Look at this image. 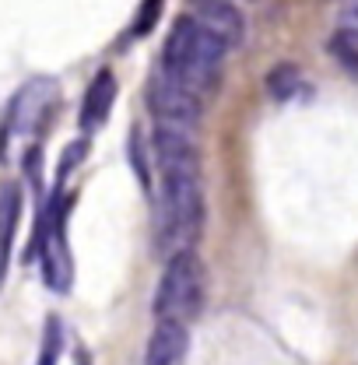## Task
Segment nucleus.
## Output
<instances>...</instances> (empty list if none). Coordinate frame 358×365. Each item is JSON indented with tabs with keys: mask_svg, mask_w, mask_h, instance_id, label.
Segmentation results:
<instances>
[{
	"mask_svg": "<svg viewBox=\"0 0 358 365\" xmlns=\"http://www.w3.org/2000/svg\"><path fill=\"white\" fill-rule=\"evenodd\" d=\"M204 309V264L193 250L165 257V271L155 288V319L190 323Z\"/></svg>",
	"mask_w": 358,
	"mask_h": 365,
	"instance_id": "5",
	"label": "nucleus"
},
{
	"mask_svg": "<svg viewBox=\"0 0 358 365\" xmlns=\"http://www.w3.org/2000/svg\"><path fill=\"white\" fill-rule=\"evenodd\" d=\"M158 11H162V0H144V11H137L131 36H148L155 29V21H158Z\"/></svg>",
	"mask_w": 358,
	"mask_h": 365,
	"instance_id": "14",
	"label": "nucleus"
},
{
	"mask_svg": "<svg viewBox=\"0 0 358 365\" xmlns=\"http://www.w3.org/2000/svg\"><path fill=\"white\" fill-rule=\"evenodd\" d=\"M116 74L109 71V67H102V71H95V78H91V85L85 88V98H81V116H78V123H81V130L85 137L95 134L106 120H109V113H113V102H116Z\"/></svg>",
	"mask_w": 358,
	"mask_h": 365,
	"instance_id": "9",
	"label": "nucleus"
},
{
	"mask_svg": "<svg viewBox=\"0 0 358 365\" xmlns=\"http://www.w3.org/2000/svg\"><path fill=\"white\" fill-rule=\"evenodd\" d=\"M78 365H91V362H88V355H85V351H81V359H78Z\"/></svg>",
	"mask_w": 358,
	"mask_h": 365,
	"instance_id": "16",
	"label": "nucleus"
},
{
	"mask_svg": "<svg viewBox=\"0 0 358 365\" xmlns=\"http://www.w3.org/2000/svg\"><path fill=\"white\" fill-rule=\"evenodd\" d=\"M71 204H74V197L63 193V186H56L49 207L39 218V232H36V257L43 267L46 288L56 295H67L74 284V253H71V235H67Z\"/></svg>",
	"mask_w": 358,
	"mask_h": 365,
	"instance_id": "4",
	"label": "nucleus"
},
{
	"mask_svg": "<svg viewBox=\"0 0 358 365\" xmlns=\"http://www.w3.org/2000/svg\"><path fill=\"white\" fill-rule=\"evenodd\" d=\"M60 106V85L53 78H32L11 95L4 120H0V162L14 155V144H25V151L36 144V137L53 120V109Z\"/></svg>",
	"mask_w": 358,
	"mask_h": 365,
	"instance_id": "3",
	"label": "nucleus"
},
{
	"mask_svg": "<svg viewBox=\"0 0 358 365\" xmlns=\"http://www.w3.org/2000/svg\"><path fill=\"white\" fill-rule=\"evenodd\" d=\"M267 88L274 98H288L292 91L299 88V71H295V67H277L267 78Z\"/></svg>",
	"mask_w": 358,
	"mask_h": 365,
	"instance_id": "13",
	"label": "nucleus"
},
{
	"mask_svg": "<svg viewBox=\"0 0 358 365\" xmlns=\"http://www.w3.org/2000/svg\"><path fill=\"white\" fill-rule=\"evenodd\" d=\"M186 355H190L186 323L158 319L144 348V365H186Z\"/></svg>",
	"mask_w": 358,
	"mask_h": 365,
	"instance_id": "8",
	"label": "nucleus"
},
{
	"mask_svg": "<svg viewBox=\"0 0 358 365\" xmlns=\"http://www.w3.org/2000/svg\"><path fill=\"white\" fill-rule=\"evenodd\" d=\"M330 49H334V56L358 78V29H348V25H344V29L330 39Z\"/></svg>",
	"mask_w": 358,
	"mask_h": 365,
	"instance_id": "12",
	"label": "nucleus"
},
{
	"mask_svg": "<svg viewBox=\"0 0 358 365\" xmlns=\"http://www.w3.org/2000/svg\"><path fill=\"white\" fill-rule=\"evenodd\" d=\"M155 158L162 169L155 242L165 257H173V253L193 250L204 228L200 165H197V148H193L190 130L155 123Z\"/></svg>",
	"mask_w": 358,
	"mask_h": 365,
	"instance_id": "1",
	"label": "nucleus"
},
{
	"mask_svg": "<svg viewBox=\"0 0 358 365\" xmlns=\"http://www.w3.org/2000/svg\"><path fill=\"white\" fill-rule=\"evenodd\" d=\"M344 14H348V29H358V0L348 4V11H344Z\"/></svg>",
	"mask_w": 358,
	"mask_h": 365,
	"instance_id": "15",
	"label": "nucleus"
},
{
	"mask_svg": "<svg viewBox=\"0 0 358 365\" xmlns=\"http://www.w3.org/2000/svg\"><path fill=\"white\" fill-rule=\"evenodd\" d=\"M148 106H151L155 123H165V127L190 130L200 120V95L190 91L186 85H179L176 78H169L165 71L151 78V85H148Z\"/></svg>",
	"mask_w": 358,
	"mask_h": 365,
	"instance_id": "6",
	"label": "nucleus"
},
{
	"mask_svg": "<svg viewBox=\"0 0 358 365\" xmlns=\"http://www.w3.org/2000/svg\"><path fill=\"white\" fill-rule=\"evenodd\" d=\"M225 56H228V46L218 36H211L200 21L183 14L173 21V29L162 43V71L190 91L204 95L218 85Z\"/></svg>",
	"mask_w": 358,
	"mask_h": 365,
	"instance_id": "2",
	"label": "nucleus"
},
{
	"mask_svg": "<svg viewBox=\"0 0 358 365\" xmlns=\"http://www.w3.org/2000/svg\"><path fill=\"white\" fill-rule=\"evenodd\" d=\"M18 222H21V190L14 182H4L0 186V288H4V277L11 267Z\"/></svg>",
	"mask_w": 358,
	"mask_h": 365,
	"instance_id": "10",
	"label": "nucleus"
},
{
	"mask_svg": "<svg viewBox=\"0 0 358 365\" xmlns=\"http://www.w3.org/2000/svg\"><path fill=\"white\" fill-rule=\"evenodd\" d=\"M63 351V323L56 317H46L43 344H39V365H56Z\"/></svg>",
	"mask_w": 358,
	"mask_h": 365,
	"instance_id": "11",
	"label": "nucleus"
},
{
	"mask_svg": "<svg viewBox=\"0 0 358 365\" xmlns=\"http://www.w3.org/2000/svg\"><path fill=\"white\" fill-rule=\"evenodd\" d=\"M193 21H200L211 36H218L228 49L242 43L246 36V21L239 14V7L232 0H193V11H190Z\"/></svg>",
	"mask_w": 358,
	"mask_h": 365,
	"instance_id": "7",
	"label": "nucleus"
}]
</instances>
